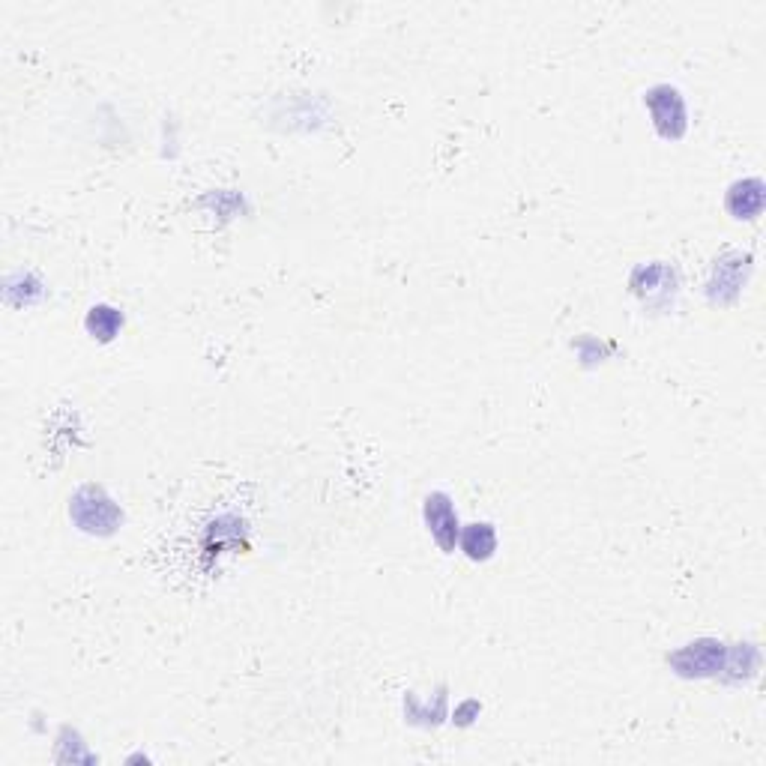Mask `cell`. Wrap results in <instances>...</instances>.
<instances>
[{"label": "cell", "mask_w": 766, "mask_h": 766, "mask_svg": "<svg viewBox=\"0 0 766 766\" xmlns=\"http://www.w3.org/2000/svg\"><path fill=\"white\" fill-rule=\"evenodd\" d=\"M644 105L653 117V126L656 132L665 138V141H680L686 135V99L677 87L671 84H656L644 93Z\"/></svg>", "instance_id": "6da1fadb"}, {"label": "cell", "mask_w": 766, "mask_h": 766, "mask_svg": "<svg viewBox=\"0 0 766 766\" xmlns=\"http://www.w3.org/2000/svg\"><path fill=\"white\" fill-rule=\"evenodd\" d=\"M422 515H425L428 533H431V539L440 545V551L452 554V551H455V542H458V536H461V527H458V515H455V509H452V500H449L443 491H434V494L425 497Z\"/></svg>", "instance_id": "7a4b0ae2"}, {"label": "cell", "mask_w": 766, "mask_h": 766, "mask_svg": "<svg viewBox=\"0 0 766 766\" xmlns=\"http://www.w3.org/2000/svg\"><path fill=\"white\" fill-rule=\"evenodd\" d=\"M722 656H725V647L722 644H689L686 650H680L671 662L680 674L686 677H707V674H716L722 671Z\"/></svg>", "instance_id": "3957f363"}, {"label": "cell", "mask_w": 766, "mask_h": 766, "mask_svg": "<svg viewBox=\"0 0 766 766\" xmlns=\"http://www.w3.org/2000/svg\"><path fill=\"white\" fill-rule=\"evenodd\" d=\"M725 207L734 219L740 222H752L764 213V183L758 177L740 180L728 189L725 195Z\"/></svg>", "instance_id": "277c9868"}, {"label": "cell", "mask_w": 766, "mask_h": 766, "mask_svg": "<svg viewBox=\"0 0 766 766\" xmlns=\"http://www.w3.org/2000/svg\"><path fill=\"white\" fill-rule=\"evenodd\" d=\"M461 551L470 560H488L497 551V530L482 521V524H467L461 530Z\"/></svg>", "instance_id": "5b68a950"}, {"label": "cell", "mask_w": 766, "mask_h": 766, "mask_svg": "<svg viewBox=\"0 0 766 766\" xmlns=\"http://www.w3.org/2000/svg\"><path fill=\"white\" fill-rule=\"evenodd\" d=\"M743 261H749V255H746V258H743V255H731V258L716 261V264H719V267H716L719 282L710 285V294L719 291V300H725V291H731L728 300H734V297L740 294V288H743V276H740V264H743Z\"/></svg>", "instance_id": "8992f818"}, {"label": "cell", "mask_w": 766, "mask_h": 766, "mask_svg": "<svg viewBox=\"0 0 766 766\" xmlns=\"http://www.w3.org/2000/svg\"><path fill=\"white\" fill-rule=\"evenodd\" d=\"M84 327H87V333H90L93 339L111 342V339L120 333V327H123V315H120L117 309H111V306H93L90 315H87V321H84Z\"/></svg>", "instance_id": "52a82bcc"}, {"label": "cell", "mask_w": 766, "mask_h": 766, "mask_svg": "<svg viewBox=\"0 0 766 766\" xmlns=\"http://www.w3.org/2000/svg\"><path fill=\"white\" fill-rule=\"evenodd\" d=\"M84 506H87V500H84V497H75L72 512H75V521L81 524V530H87V533H90L93 521H90V518H84ZM90 515H96V521H99V533H111V530H114V524H117V518H120V512H117L114 500H108V497L102 500V506L90 509Z\"/></svg>", "instance_id": "ba28073f"}]
</instances>
